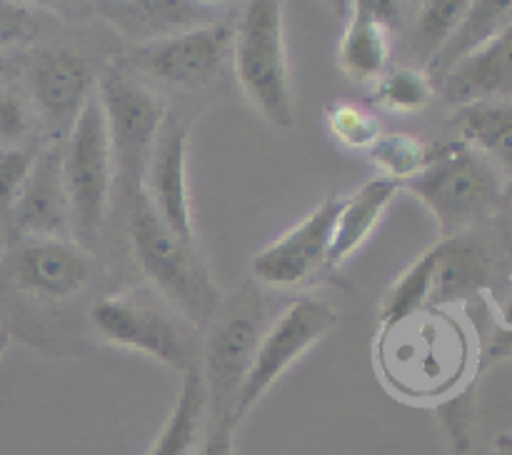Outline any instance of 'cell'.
Wrapping results in <instances>:
<instances>
[{
	"label": "cell",
	"instance_id": "44dd1931",
	"mask_svg": "<svg viewBox=\"0 0 512 455\" xmlns=\"http://www.w3.org/2000/svg\"><path fill=\"white\" fill-rule=\"evenodd\" d=\"M453 123L485 158L512 170V100H475L458 105Z\"/></svg>",
	"mask_w": 512,
	"mask_h": 455
},
{
	"label": "cell",
	"instance_id": "52a82bcc",
	"mask_svg": "<svg viewBox=\"0 0 512 455\" xmlns=\"http://www.w3.org/2000/svg\"><path fill=\"white\" fill-rule=\"evenodd\" d=\"M265 328H268L265 303L253 288H245L233 308L220 310L215 315L208 340H205L203 365H200L205 393L213 403L210 413L235 415L238 390L253 363Z\"/></svg>",
	"mask_w": 512,
	"mask_h": 455
},
{
	"label": "cell",
	"instance_id": "f546056e",
	"mask_svg": "<svg viewBox=\"0 0 512 455\" xmlns=\"http://www.w3.org/2000/svg\"><path fill=\"white\" fill-rule=\"evenodd\" d=\"M235 428L238 420L233 413L205 415L203 438L195 455H235Z\"/></svg>",
	"mask_w": 512,
	"mask_h": 455
},
{
	"label": "cell",
	"instance_id": "7402d4cb",
	"mask_svg": "<svg viewBox=\"0 0 512 455\" xmlns=\"http://www.w3.org/2000/svg\"><path fill=\"white\" fill-rule=\"evenodd\" d=\"M512 13L510 0H478V3H470L468 13L463 15L460 25L455 28V33L450 35V40L445 43V48L435 55L430 68V78L438 75L443 78L445 73L455 68L460 60H465L468 55H473L475 50L483 48L490 38L500 33L505 28V20Z\"/></svg>",
	"mask_w": 512,
	"mask_h": 455
},
{
	"label": "cell",
	"instance_id": "603a6c76",
	"mask_svg": "<svg viewBox=\"0 0 512 455\" xmlns=\"http://www.w3.org/2000/svg\"><path fill=\"white\" fill-rule=\"evenodd\" d=\"M435 258H438V253H435V248H430L388 290V295L383 300V308H380V320H383L385 330H393L398 325L408 323L425 305H430Z\"/></svg>",
	"mask_w": 512,
	"mask_h": 455
},
{
	"label": "cell",
	"instance_id": "4dcf8cb0",
	"mask_svg": "<svg viewBox=\"0 0 512 455\" xmlns=\"http://www.w3.org/2000/svg\"><path fill=\"white\" fill-rule=\"evenodd\" d=\"M28 125L30 118L25 105L13 93L0 90V140L10 143V140L23 138L28 133Z\"/></svg>",
	"mask_w": 512,
	"mask_h": 455
},
{
	"label": "cell",
	"instance_id": "30bf717a",
	"mask_svg": "<svg viewBox=\"0 0 512 455\" xmlns=\"http://www.w3.org/2000/svg\"><path fill=\"white\" fill-rule=\"evenodd\" d=\"M5 280L18 293L38 300H70L88 288L95 273L93 253L75 240L25 238L3 263Z\"/></svg>",
	"mask_w": 512,
	"mask_h": 455
},
{
	"label": "cell",
	"instance_id": "6da1fadb",
	"mask_svg": "<svg viewBox=\"0 0 512 455\" xmlns=\"http://www.w3.org/2000/svg\"><path fill=\"white\" fill-rule=\"evenodd\" d=\"M125 213L135 263L150 283L190 323H213L215 315L223 310V293L195 253V245L183 243L178 235L170 233L143 190L125 205Z\"/></svg>",
	"mask_w": 512,
	"mask_h": 455
},
{
	"label": "cell",
	"instance_id": "d6a6232c",
	"mask_svg": "<svg viewBox=\"0 0 512 455\" xmlns=\"http://www.w3.org/2000/svg\"><path fill=\"white\" fill-rule=\"evenodd\" d=\"M495 445H498V450L503 455H512V433H505L500 435L498 440H495Z\"/></svg>",
	"mask_w": 512,
	"mask_h": 455
},
{
	"label": "cell",
	"instance_id": "5bb4252c",
	"mask_svg": "<svg viewBox=\"0 0 512 455\" xmlns=\"http://www.w3.org/2000/svg\"><path fill=\"white\" fill-rule=\"evenodd\" d=\"M93 13L138 45L168 40L223 18L218 5L203 0H108L93 3Z\"/></svg>",
	"mask_w": 512,
	"mask_h": 455
},
{
	"label": "cell",
	"instance_id": "9c48e42d",
	"mask_svg": "<svg viewBox=\"0 0 512 455\" xmlns=\"http://www.w3.org/2000/svg\"><path fill=\"white\" fill-rule=\"evenodd\" d=\"M90 320L108 343L138 350L180 373L195 365L183 330L145 295H105L90 308Z\"/></svg>",
	"mask_w": 512,
	"mask_h": 455
},
{
	"label": "cell",
	"instance_id": "d6986e66",
	"mask_svg": "<svg viewBox=\"0 0 512 455\" xmlns=\"http://www.w3.org/2000/svg\"><path fill=\"white\" fill-rule=\"evenodd\" d=\"M205 413H208V393H205L200 365L195 363L183 373V385L173 413L165 420L148 455H195L203 438Z\"/></svg>",
	"mask_w": 512,
	"mask_h": 455
},
{
	"label": "cell",
	"instance_id": "cb8c5ba5",
	"mask_svg": "<svg viewBox=\"0 0 512 455\" xmlns=\"http://www.w3.org/2000/svg\"><path fill=\"white\" fill-rule=\"evenodd\" d=\"M435 98V83L423 68L385 70L373 88V103L388 113H420Z\"/></svg>",
	"mask_w": 512,
	"mask_h": 455
},
{
	"label": "cell",
	"instance_id": "1f68e13d",
	"mask_svg": "<svg viewBox=\"0 0 512 455\" xmlns=\"http://www.w3.org/2000/svg\"><path fill=\"white\" fill-rule=\"evenodd\" d=\"M13 73H15L13 58H10V55H5V53H0V85H3L5 80H8Z\"/></svg>",
	"mask_w": 512,
	"mask_h": 455
},
{
	"label": "cell",
	"instance_id": "5b68a950",
	"mask_svg": "<svg viewBox=\"0 0 512 455\" xmlns=\"http://www.w3.org/2000/svg\"><path fill=\"white\" fill-rule=\"evenodd\" d=\"M405 188L428 205L445 238H458L493 208L500 180L483 155L453 143L430 153L425 168Z\"/></svg>",
	"mask_w": 512,
	"mask_h": 455
},
{
	"label": "cell",
	"instance_id": "f1b7e54d",
	"mask_svg": "<svg viewBox=\"0 0 512 455\" xmlns=\"http://www.w3.org/2000/svg\"><path fill=\"white\" fill-rule=\"evenodd\" d=\"M38 153L28 148L0 150V213H10L33 170Z\"/></svg>",
	"mask_w": 512,
	"mask_h": 455
},
{
	"label": "cell",
	"instance_id": "7a4b0ae2",
	"mask_svg": "<svg viewBox=\"0 0 512 455\" xmlns=\"http://www.w3.org/2000/svg\"><path fill=\"white\" fill-rule=\"evenodd\" d=\"M233 70L255 110L280 130L295 128L293 85L285 55L283 3L250 0L233 23Z\"/></svg>",
	"mask_w": 512,
	"mask_h": 455
},
{
	"label": "cell",
	"instance_id": "ac0fdd59",
	"mask_svg": "<svg viewBox=\"0 0 512 455\" xmlns=\"http://www.w3.org/2000/svg\"><path fill=\"white\" fill-rule=\"evenodd\" d=\"M400 190V183L390 178H373L365 185H360L353 195L343 198L338 223H335L333 243H330L328 265H340L370 238L375 225L385 215V208L395 193Z\"/></svg>",
	"mask_w": 512,
	"mask_h": 455
},
{
	"label": "cell",
	"instance_id": "4fadbf2b",
	"mask_svg": "<svg viewBox=\"0 0 512 455\" xmlns=\"http://www.w3.org/2000/svg\"><path fill=\"white\" fill-rule=\"evenodd\" d=\"M30 90L50 128L68 138L78 115L98 93V78L93 65L75 50H45L30 68Z\"/></svg>",
	"mask_w": 512,
	"mask_h": 455
},
{
	"label": "cell",
	"instance_id": "3957f363",
	"mask_svg": "<svg viewBox=\"0 0 512 455\" xmlns=\"http://www.w3.org/2000/svg\"><path fill=\"white\" fill-rule=\"evenodd\" d=\"M98 98L113 155L115 190L120 203L128 205L143 190L145 170L168 108L148 83L125 68L105 70L98 80Z\"/></svg>",
	"mask_w": 512,
	"mask_h": 455
},
{
	"label": "cell",
	"instance_id": "9a60e30c",
	"mask_svg": "<svg viewBox=\"0 0 512 455\" xmlns=\"http://www.w3.org/2000/svg\"><path fill=\"white\" fill-rule=\"evenodd\" d=\"M13 228L25 238L70 240V205L63 183L60 148L38 153L33 170L10 210Z\"/></svg>",
	"mask_w": 512,
	"mask_h": 455
},
{
	"label": "cell",
	"instance_id": "83f0119b",
	"mask_svg": "<svg viewBox=\"0 0 512 455\" xmlns=\"http://www.w3.org/2000/svg\"><path fill=\"white\" fill-rule=\"evenodd\" d=\"M45 10L25 3L0 0V53L8 48H25L43 38Z\"/></svg>",
	"mask_w": 512,
	"mask_h": 455
},
{
	"label": "cell",
	"instance_id": "8fae6325",
	"mask_svg": "<svg viewBox=\"0 0 512 455\" xmlns=\"http://www.w3.org/2000/svg\"><path fill=\"white\" fill-rule=\"evenodd\" d=\"M343 198H328L253 258V275L273 288H293L328 263Z\"/></svg>",
	"mask_w": 512,
	"mask_h": 455
},
{
	"label": "cell",
	"instance_id": "e0dca14e",
	"mask_svg": "<svg viewBox=\"0 0 512 455\" xmlns=\"http://www.w3.org/2000/svg\"><path fill=\"white\" fill-rule=\"evenodd\" d=\"M448 103L503 100L512 95V23L440 78Z\"/></svg>",
	"mask_w": 512,
	"mask_h": 455
},
{
	"label": "cell",
	"instance_id": "484cf974",
	"mask_svg": "<svg viewBox=\"0 0 512 455\" xmlns=\"http://www.w3.org/2000/svg\"><path fill=\"white\" fill-rule=\"evenodd\" d=\"M365 153L383 170V178L395 180V183H408L425 168L430 158V150L425 148L423 140L410 133H400V130L380 133Z\"/></svg>",
	"mask_w": 512,
	"mask_h": 455
},
{
	"label": "cell",
	"instance_id": "ba28073f",
	"mask_svg": "<svg viewBox=\"0 0 512 455\" xmlns=\"http://www.w3.org/2000/svg\"><path fill=\"white\" fill-rule=\"evenodd\" d=\"M233 55V23L225 18L150 45L130 55V73L173 88H200L223 73Z\"/></svg>",
	"mask_w": 512,
	"mask_h": 455
},
{
	"label": "cell",
	"instance_id": "277c9868",
	"mask_svg": "<svg viewBox=\"0 0 512 455\" xmlns=\"http://www.w3.org/2000/svg\"><path fill=\"white\" fill-rule=\"evenodd\" d=\"M60 163L70 205V235L80 248L93 253L115 188L113 155L98 93L70 128L60 148Z\"/></svg>",
	"mask_w": 512,
	"mask_h": 455
},
{
	"label": "cell",
	"instance_id": "2e32d148",
	"mask_svg": "<svg viewBox=\"0 0 512 455\" xmlns=\"http://www.w3.org/2000/svg\"><path fill=\"white\" fill-rule=\"evenodd\" d=\"M340 38L338 65L355 83L378 80L390 63V25L398 18L400 3L358 0Z\"/></svg>",
	"mask_w": 512,
	"mask_h": 455
},
{
	"label": "cell",
	"instance_id": "d4e9b609",
	"mask_svg": "<svg viewBox=\"0 0 512 455\" xmlns=\"http://www.w3.org/2000/svg\"><path fill=\"white\" fill-rule=\"evenodd\" d=\"M468 0H430L420 5L413 28V55L430 65L468 13Z\"/></svg>",
	"mask_w": 512,
	"mask_h": 455
},
{
	"label": "cell",
	"instance_id": "ffe728a7",
	"mask_svg": "<svg viewBox=\"0 0 512 455\" xmlns=\"http://www.w3.org/2000/svg\"><path fill=\"white\" fill-rule=\"evenodd\" d=\"M435 275L433 290H430V303H450L463 295L473 293L488 280V260L485 253L475 243H470L465 235L458 238H445L435 245Z\"/></svg>",
	"mask_w": 512,
	"mask_h": 455
},
{
	"label": "cell",
	"instance_id": "8992f818",
	"mask_svg": "<svg viewBox=\"0 0 512 455\" xmlns=\"http://www.w3.org/2000/svg\"><path fill=\"white\" fill-rule=\"evenodd\" d=\"M335 325H338V313L325 300L310 295L293 300L260 338L253 363L238 390L235 420L240 423L258 405V400L283 378L285 370L303 358L315 343H320L330 330H335Z\"/></svg>",
	"mask_w": 512,
	"mask_h": 455
},
{
	"label": "cell",
	"instance_id": "4316f807",
	"mask_svg": "<svg viewBox=\"0 0 512 455\" xmlns=\"http://www.w3.org/2000/svg\"><path fill=\"white\" fill-rule=\"evenodd\" d=\"M325 125H328L330 135L350 150H368L375 138L383 133L378 118L368 108L350 103V100L330 103L325 108Z\"/></svg>",
	"mask_w": 512,
	"mask_h": 455
},
{
	"label": "cell",
	"instance_id": "7c38bea8",
	"mask_svg": "<svg viewBox=\"0 0 512 455\" xmlns=\"http://www.w3.org/2000/svg\"><path fill=\"white\" fill-rule=\"evenodd\" d=\"M188 128L185 118L168 115L155 140L148 170L143 178V193L160 215L170 233L178 235L183 243L195 245L193 210L188 193Z\"/></svg>",
	"mask_w": 512,
	"mask_h": 455
}]
</instances>
